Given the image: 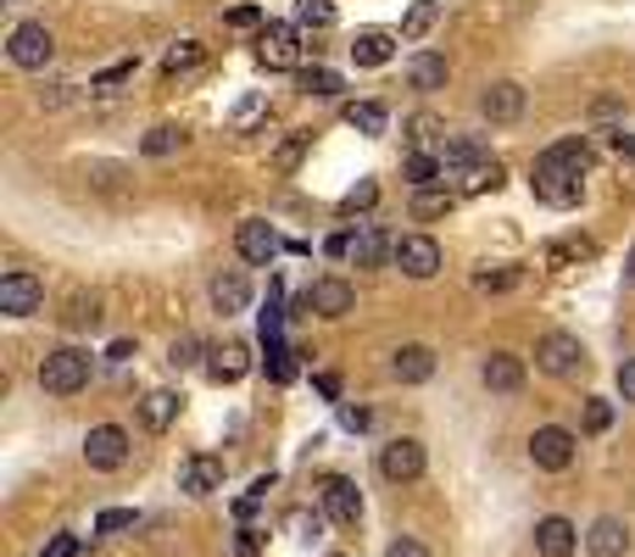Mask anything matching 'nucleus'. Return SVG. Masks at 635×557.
<instances>
[{
	"mask_svg": "<svg viewBox=\"0 0 635 557\" xmlns=\"http://www.w3.org/2000/svg\"><path fill=\"white\" fill-rule=\"evenodd\" d=\"M529 190H535V201H547V207L569 212V207H580V196H585V173H580V167H569L558 151H547V156H535Z\"/></svg>",
	"mask_w": 635,
	"mask_h": 557,
	"instance_id": "1",
	"label": "nucleus"
},
{
	"mask_svg": "<svg viewBox=\"0 0 635 557\" xmlns=\"http://www.w3.org/2000/svg\"><path fill=\"white\" fill-rule=\"evenodd\" d=\"M40 385H45L51 396H78V391L89 385V351H78V346H56V351H45V362H40Z\"/></svg>",
	"mask_w": 635,
	"mask_h": 557,
	"instance_id": "2",
	"label": "nucleus"
},
{
	"mask_svg": "<svg viewBox=\"0 0 635 557\" xmlns=\"http://www.w3.org/2000/svg\"><path fill=\"white\" fill-rule=\"evenodd\" d=\"M535 362H540V374H552V380H574L580 368H585V346L574 335L552 329V335L535 340Z\"/></svg>",
	"mask_w": 635,
	"mask_h": 557,
	"instance_id": "3",
	"label": "nucleus"
},
{
	"mask_svg": "<svg viewBox=\"0 0 635 557\" xmlns=\"http://www.w3.org/2000/svg\"><path fill=\"white\" fill-rule=\"evenodd\" d=\"M256 62L262 67H296L302 62V23H262L256 29Z\"/></svg>",
	"mask_w": 635,
	"mask_h": 557,
	"instance_id": "4",
	"label": "nucleus"
},
{
	"mask_svg": "<svg viewBox=\"0 0 635 557\" xmlns=\"http://www.w3.org/2000/svg\"><path fill=\"white\" fill-rule=\"evenodd\" d=\"M84 462H89L96 474L123 469V462H129V435H123L118 424H96V429L84 435Z\"/></svg>",
	"mask_w": 635,
	"mask_h": 557,
	"instance_id": "5",
	"label": "nucleus"
},
{
	"mask_svg": "<svg viewBox=\"0 0 635 557\" xmlns=\"http://www.w3.org/2000/svg\"><path fill=\"white\" fill-rule=\"evenodd\" d=\"M529 462H535V469H547V474H563L569 462H574V435L558 429V424L535 429V435H529Z\"/></svg>",
	"mask_w": 635,
	"mask_h": 557,
	"instance_id": "6",
	"label": "nucleus"
},
{
	"mask_svg": "<svg viewBox=\"0 0 635 557\" xmlns=\"http://www.w3.org/2000/svg\"><path fill=\"white\" fill-rule=\"evenodd\" d=\"M7 56L18 62V67H45L51 56H56V40H51V29L45 23H18L12 29V40H7Z\"/></svg>",
	"mask_w": 635,
	"mask_h": 557,
	"instance_id": "7",
	"label": "nucleus"
},
{
	"mask_svg": "<svg viewBox=\"0 0 635 557\" xmlns=\"http://www.w3.org/2000/svg\"><path fill=\"white\" fill-rule=\"evenodd\" d=\"M45 307V285H40V278L34 273H7V278H0V313H12V318H34Z\"/></svg>",
	"mask_w": 635,
	"mask_h": 557,
	"instance_id": "8",
	"label": "nucleus"
},
{
	"mask_svg": "<svg viewBox=\"0 0 635 557\" xmlns=\"http://www.w3.org/2000/svg\"><path fill=\"white\" fill-rule=\"evenodd\" d=\"M380 474H385L391 485H413V480L424 474V440H413V435L391 440V446L380 451Z\"/></svg>",
	"mask_w": 635,
	"mask_h": 557,
	"instance_id": "9",
	"label": "nucleus"
},
{
	"mask_svg": "<svg viewBox=\"0 0 635 557\" xmlns=\"http://www.w3.org/2000/svg\"><path fill=\"white\" fill-rule=\"evenodd\" d=\"M178 491H185V496H212V491H223V457H212V451L185 457V462H178Z\"/></svg>",
	"mask_w": 635,
	"mask_h": 557,
	"instance_id": "10",
	"label": "nucleus"
},
{
	"mask_svg": "<svg viewBox=\"0 0 635 557\" xmlns=\"http://www.w3.org/2000/svg\"><path fill=\"white\" fill-rule=\"evenodd\" d=\"M396 267L407 273V278H435L440 273V245L429 240V234H407V240H396Z\"/></svg>",
	"mask_w": 635,
	"mask_h": 557,
	"instance_id": "11",
	"label": "nucleus"
},
{
	"mask_svg": "<svg viewBox=\"0 0 635 557\" xmlns=\"http://www.w3.org/2000/svg\"><path fill=\"white\" fill-rule=\"evenodd\" d=\"M318 496H324V513H329L335 524H357V518H362V491H357L346 474H324V480H318Z\"/></svg>",
	"mask_w": 635,
	"mask_h": 557,
	"instance_id": "12",
	"label": "nucleus"
},
{
	"mask_svg": "<svg viewBox=\"0 0 635 557\" xmlns=\"http://www.w3.org/2000/svg\"><path fill=\"white\" fill-rule=\"evenodd\" d=\"M234 245H240V256H245V262L267 267V262L280 256V229L267 223V218H245V223H240V234H234Z\"/></svg>",
	"mask_w": 635,
	"mask_h": 557,
	"instance_id": "13",
	"label": "nucleus"
},
{
	"mask_svg": "<svg viewBox=\"0 0 635 557\" xmlns=\"http://www.w3.org/2000/svg\"><path fill=\"white\" fill-rule=\"evenodd\" d=\"M480 112H485L491 123H518V118H524V84H513V78H496V84H485V96H480Z\"/></svg>",
	"mask_w": 635,
	"mask_h": 557,
	"instance_id": "14",
	"label": "nucleus"
},
{
	"mask_svg": "<svg viewBox=\"0 0 635 557\" xmlns=\"http://www.w3.org/2000/svg\"><path fill=\"white\" fill-rule=\"evenodd\" d=\"M302 302H307V313H318V318H346V313L357 307V291L346 285V278H318Z\"/></svg>",
	"mask_w": 635,
	"mask_h": 557,
	"instance_id": "15",
	"label": "nucleus"
},
{
	"mask_svg": "<svg viewBox=\"0 0 635 557\" xmlns=\"http://www.w3.org/2000/svg\"><path fill=\"white\" fill-rule=\"evenodd\" d=\"M480 380H485V391H496V396H518V391H524V362H518L513 351H491V357L480 362Z\"/></svg>",
	"mask_w": 635,
	"mask_h": 557,
	"instance_id": "16",
	"label": "nucleus"
},
{
	"mask_svg": "<svg viewBox=\"0 0 635 557\" xmlns=\"http://www.w3.org/2000/svg\"><path fill=\"white\" fill-rule=\"evenodd\" d=\"M245 368H251V346H245V340H223V346L207 351V374H212L218 385L245 380Z\"/></svg>",
	"mask_w": 635,
	"mask_h": 557,
	"instance_id": "17",
	"label": "nucleus"
},
{
	"mask_svg": "<svg viewBox=\"0 0 635 557\" xmlns=\"http://www.w3.org/2000/svg\"><path fill=\"white\" fill-rule=\"evenodd\" d=\"M451 178H458V196H485V190H502V162L485 151V156H474L469 167H458V173H451Z\"/></svg>",
	"mask_w": 635,
	"mask_h": 557,
	"instance_id": "18",
	"label": "nucleus"
},
{
	"mask_svg": "<svg viewBox=\"0 0 635 557\" xmlns=\"http://www.w3.org/2000/svg\"><path fill=\"white\" fill-rule=\"evenodd\" d=\"M574 546H580V529H574L569 518L552 513V518L535 524V551H540V557H574Z\"/></svg>",
	"mask_w": 635,
	"mask_h": 557,
	"instance_id": "19",
	"label": "nucleus"
},
{
	"mask_svg": "<svg viewBox=\"0 0 635 557\" xmlns=\"http://www.w3.org/2000/svg\"><path fill=\"white\" fill-rule=\"evenodd\" d=\"M585 551H591V557H624V551H629V524L613 518V513L596 518L591 535H585Z\"/></svg>",
	"mask_w": 635,
	"mask_h": 557,
	"instance_id": "20",
	"label": "nucleus"
},
{
	"mask_svg": "<svg viewBox=\"0 0 635 557\" xmlns=\"http://www.w3.org/2000/svg\"><path fill=\"white\" fill-rule=\"evenodd\" d=\"M391 374H396L402 385H424V380L435 374V351H429V346H396Z\"/></svg>",
	"mask_w": 635,
	"mask_h": 557,
	"instance_id": "21",
	"label": "nucleus"
},
{
	"mask_svg": "<svg viewBox=\"0 0 635 557\" xmlns=\"http://www.w3.org/2000/svg\"><path fill=\"white\" fill-rule=\"evenodd\" d=\"M391 56H396V34H385V29H362L351 40V62L357 67H385Z\"/></svg>",
	"mask_w": 635,
	"mask_h": 557,
	"instance_id": "22",
	"label": "nucleus"
},
{
	"mask_svg": "<svg viewBox=\"0 0 635 557\" xmlns=\"http://www.w3.org/2000/svg\"><path fill=\"white\" fill-rule=\"evenodd\" d=\"M446 78H451V67H446L440 51H418V56L407 62V84H413V89H446Z\"/></svg>",
	"mask_w": 635,
	"mask_h": 557,
	"instance_id": "23",
	"label": "nucleus"
},
{
	"mask_svg": "<svg viewBox=\"0 0 635 557\" xmlns=\"http://www.w3.org/2000/svg\"><path fill=\"white\" fill-rule=\"evenodd\" d=\"M245 302H251V285H245V273H218L212 278V307L229 318V313H245Z\"/></svg>",
	"mask_w": 635,
	"mask_h": 557,
	"instance_id": "24",
	"label": "nucleus"
},
{
	"mask_svg": "<svg viewBox=\"0 0 635 557\" xmlns=\"http://www.w3.org/2000/svg\"><path fill=\"white\" fill-rule=\"evenodd\" d=\"M580 262H596V240H585V234H569V240H552L547 245V267H580Z\"/></svg>",
	"mask_w": 635,
	"mask_h": 557,
	"instance_id": "25",
	"label": "nucleus"
},
{
	"mask_svg": "<svg viewBox=\"0 0 635 557\" xmlns=\"http://www.w3.org/2000/svg\"><path fill=\"white\" fill-rule=\"evenodd\" d=\"M173 418H178V396H173V391H145V396H140V424H145V429L162 435Z\"/></svg>",
	"mask_w": 635,
	"mask_h": 557,
	"instance_id": "26",
	"label": "nucleus"
},
{
	"mask_svg": "<svg viewBox=\"0 0 635 557\" xmlns=\"http://www.w3.org/2000/svg\"><path fill=\"white\" fill-rule=\"evenodd\" d=\"M207 62V45L201 40H178L167 56H162V78H178V73H196Z\"/></svg>",
	"mask_w": 635,
	"mask_h": 557,
	"instance_id": "27",
	"label": "nucleus"
},
{
	"mask_svg": "<svg viewBox=\"0 0 635 557\" xmlns=\"http://www.w3.org/2000/svg\"><path fill=\"white\" fill-rule=\"evenodd\" d=\"M346 123H351L357 134L380 140V134H385V123H391V112H385L380 101H351V107H346Z\"/></svg>",
	"mask_w": 635,
	"mask_h": 557,
	"instance_id": "28",
	"label": "nucleus"
},
{
	"mask_svg": "<svg viewBox=\"0 0 635 557\" xmlns=\"http://www.w3.org/2000/svg\"><path fill=\"white\" fill-rule=\"evenodd\" d=\"M385 251H396V245H391V240L369 223V229L357 234V245H351V262H357V267H380V262H385Z\"/></svg>",
	"mask_w": 635,
	"mask_h": 557,
	"instance_id": "29",
	"label": "nucleus"
},
{
	"mask_svg": "<svg viewBox=\"0 0 635 557\" xmlns=\"http://www.w3.org/2000/svg\"><path fill=\"white\" fill-rule=\"evenodd\" d=\"M451 190H435V184H424V190H413V218H424V223H435V218H446L451 212Z\"/></svg>",
	"mask_w": 635,
	"mask_h": 557,
	"instance_id": "30",
	"label": "nucleus"
},
{
	"mask_svg": "<svg viewBox=\"0 0 635 557\" xmlns=\"http://www.w3.org/2000/svg\"><path fill=\"white\" fill-rule=\"evenodd\" d=\"M446 178V162L435 156V151H413L407 156V184H413V190H424V184H440Z\"/></svg>",
	"mask_w": 635,
	"mask_h": 557,
	"instance_id": "31",
	"label": "nucleus"
},
{
	"mask_svg": "<svg viewBox=\"0 0 635 557\" xmlns=\"http://www.w3.org/2000/svg\"><path fill=\"white\" fill-rule=\"evenodd\" d=\"M267 380H280V385H285V380H296V351H291V346H280L274 335H267Z\"/></svg>",
	"mask_w": 635,
	"mask_h": 557,
	"instance_id": "32",
	"label": "nucleus"
},
{
	"mask_svg": "<svg viewBox=\"0 0 635 557\" xmlns=\"http://www.w3.org/2000/svg\"><path fill=\"white\" fill-rule=\"evenodd\" d=\"M435 18H440L435 0H418V7H407V18H402V34H407V40H424V34L435 29Z\"/></svg>",
	"mask_w": 635,
	"mask_h": 557,
	"instance_id": "33",
	"label": "nucleus"
},
{
	"mask_svg": "<svg viewBox=\"0 0 635 557\" xmlns=\"http://www.w3.org/2000/svg\"><path fill=\"white\" fill-rule=\"evenodd\" d=\"M178 145H185V129H173V123H162V129H151V134L140 140L145 156H173Z\"/></svg>",
	"mask_w": 635,
	"mask_h": 557,
	"instance_id": "34",
	"label": "nucleus"
},
{
	"mask_svg": "<svg viewBox=\"0 0 635 557\" xmlns=\"http://www.w3.org/2000/svg\"><path fill=\"white\" fill-rule=\"evenodd\" d=\"M302 89H307V96H324V101H329V96H340L346 84H340V73H329V67H302Z\"/></svg>",
	"mask_w": 635,
	"mask_h": 557,
	"instance_id": "35",
	"label": "nucleus"
},
{
	"mask_svg": "<svg viewBox=\"0 0 635 557\" xmlns=\"http://www.w3.org/2000/svg\"><path fill=\"white\" fill-rule=\"evenodd\" d=\"M296 23L302 29H329L335 23V0H296Z\"/></svg>",
	"mask_w": 635,
	"mask_h": 557,
	"instance_id": "36",
	"label": "nucleus"
},
{
	"mask_svg": "<svg viewBox=\"0 0 635 557\" xmlns=\"http://www.w3.org/2000/svg\"><path fill=\"white\" fill-rule=\"evenodd\" d=\"M374 201H380V184H374V178H362V184H351V190L340 196V212H346V218H351V212H369Z\"/></svg>",
	"mask_w": 635,
	"mask_h": 557,
	"instance_id": "37",
	"label": "nucleus"
},
{
	"mask_svg": "<svg viewBox=\"0 0 635 557\" xmlns=\"http://www.w3.org/2000/svg\"><path fill=\"white\" fill-rule=\"evenodd\" d=\"M262 118H267V96H245V101L234 107V118H229V123H234V134H251Z\"/></svg>",
	"mask_w": 635,
	"mask_h": 557,
	"instance_id": "38",
	"label": "nucleus"
},
{
	"mask_svg": "<svg viewBox=\"0 0 635 557\" xmlns=\"http://www.w3.org/2000/svg\"><path fill=\"white\" fill-rule=\"evenodd\" d=\"M307 145H313V134H307V129H302V134H291V140L274 151V167H280V173H296V167H302V156H307Z\"/></svg>",
	"mask_w": 635,
	"mask_h": 557,
	"instance_id": "39",
	"label": "nucleus"
},
{
	"mask_svg": "<svg viewBox=\"0 0 635 557\" xmlns=\"http://www.w3.org/2000/svg\"><path fill=\"white\" fill-rule=\"evenodd\" d=\"M167 362H173V368H196V362H201V340H196V335H178V340L167 346Z\"/></svg>",
	"mask_w": 635,
	"mask_h": 557,
	"instance_id": "40",
	"label": "nucleus"
},
{
	"mask_svg": "<svg viewBox=\"0 0 635 557\" xmlns=\"http://www.w3.org/2000/svg\"><path fill=\"white\" fill-rule=\"evenodd\" d=\"M140 518H134V507H107L101 518H96V535H118V529H134Z\"/></svg>",
	"mask_w": 635,
	"mask_h": 557,
	"instance_id": "41",
	"label": "nucleus"
},
{
	"mask_svg": "<svg viewBox=\"0 0 635 557\" xmlns=\"http://www.w3.org/2000/svg\"><path fill=\"white\" fill-rule=\"evenodd\" d=\"M552 151H558V156H563L569 167H580V173H591V145H585V140H558Z\"/></svg>",
	"mask_w": 635,
	"mask_h": 557,
	"instance_id": "42",
	"label": "nucleus"
},
{
	"mask_svg": "<svg viewBox=\"0 0 635 557\" xmlns=\"http://www.w3.org/2000/svg\"><path fill=\"white\" fill-rule=\"evenodd\" d=\"M607 424H613V402L591 396V402H585V435H602Z\"/></svg>",
	"mask_w": 635,
	"mask_h": 557,
	"instance_id": "43",
	"label": "nucleus"
},
{
	"mask_svg": "<svg viewBox=\"0 0 635 557\" xmlns=\"http://www.w3.org/2000/svg\"><path fill=\"white\" fill-rule=\"evenodd\" d=\"M513 278H518L513 267H480L474 285H480V291H513Z\"/></svg>",
	"mask_w": 635,
	"mask_h": 557,
	"instance_id": "44",
	"label": "nucleus"
},
{
	"mask_svg": "<svg viewBox=\"0 0 635 557\" xmlns=\"http://www.w3.org/2000/svg\"><path fill=\"white\" fill-rule=\"evenodd\" d=\"M67 324H73V329H96V324H101V313H96V296H89V302L78 296V302H73V313H67Z\"/></svg>",
	"mask_w": 635,
	"mask_h": 557,
	"instance_id": "45",
	"label": "nucleus"
},
{
	"mask_svg": "<svg viewBox=\"0 0 635 557\" xmlns=\"http://www.w3.org/2000/svg\"><path fill=\"white\" fill-rule=\"evenodd\" d=\"M40 557H78V535H67V529H62V535H51Z\"/></svg>",
	"mask_w": 635,
	"mask_h": 557,
	"instance_id": "46",
	"label": "nucleus"
},
{
	"mask_svg": "<svg viewBox=\"0 0 635 557\" xmlns=\"http://www.w3.org/2000/svg\"><path fill=\"white\" fill-rule=\"evenodd\" d=\"M123 78H134V62H118V67H107V73H96V89H118Z\"/></svg>",
	"mask_w": 635,
	"mask_h": 557,
	"instance_id": "47",
	"label": "nucleus"
},
{
	"mask_svg": "<svg viewBox=\"0 0 635 557\" xmlns=\"http://www.w3.org/2000/svg\"><path fill=\"white\" fill-rule=\"evenodd\" d=\"M262 23H267V18H262L256 7H234V12H229V29H262Z\"/></svg>",
	"mask_w": 635,
	"mask_h": 557,
	"instance_id": "48",
	"label": "nucleus"
},
{
	"mask_svg": "<svg viewBox=\"0 0 635 557\" xmlns=\"http://www.w3.org/2000/svg\"><path fill=\"white\" fill-rule=\"evenodd\" d=\"M407 129H413V145H418V151H424V145H429V140L440 134V123H435V118H413Z\"/></svg>",
	"mask_w": 635,
	"mask_h": 557,
	"instance_id": "49",
	"label": "nucleus"
},
{
	"mask_svg": "<svg viewBox=\"0 0 635 557\" xmlns=\"http://www.w3.org/2000/svg\"><path fill=\"white\" fill-rule=\"evenodd\" d=\"M618 396H624V402H635V357H624V362H618Z\"/></svg>",
	"mask_w": 635,
	"mask_h": 557,
	"instance_id": "50",
	"label": "nucleus"
},
{
	"mask_svg": "<svg viewBox=\"0 0 635 557\" xmlns=\"http://www.w3.org/2000/svg\"><path fill=\"white\" fill-rule=\"evenodd\" d=\"M385 557H429V551H424L413 535H402V540H391V551H385Z\"/></svg>",
	"mask_w": 635,
	"mask_h": 557,
	"instance_id": "51",
	"label": "nucleus"
},
{
	"mask_svg": "<svg viewBox=\"0 0 635 557\" xmlns=\"http://www.w3.org/2000/svg\"><path fill=\"white\" fill-rule=\"evenodd\" d=\"M613 151H618V162H629V167H635V134H624V129H618V134H613Z\"/></svg>",
	"mask_w": 635,
	"mask_h": 557,
	"instance_id": "52",
	"label": "nucleus"
},
{
	"mask_svg": "<svg viewBox=\"0 0 635 557\" xmlns=\"http://www.w3.org/2000/svg\"><path fill=\"white\" fill-rule=\"evenodd\" d=\"M351 245H357V234H335V240H329V256H351Z\"/></svg>",
	"mask_w": 635,
	"mask_h": 557,
	"instance_id": "53",
	"label": "nucleus"
},
{
	"mask_svg": "<svg viewBox=\"0 0 635 557\" xmlns=\"http://www.w3.org/2000/svg\"><path fill=\"white\" fill-rule=\"evenodd\" d=\"M318 396H329V402H335V396H340V380H335V374H318Z\"/></svg>",
	"mask_w": 635,
	"mask_h": 557,
	"instance_id": "54",
	"label": "nucleus"
},
{
	"mask_svg": "<svg viewBox=\"0 0 635 557\" xmlns=\"http://www.w3.org/2000/svg\"><path fill=\"white\" fill-rule=\"evenodd\" d=\"M346 429H369V413H362V407H346Z\"/></svg>",
	"mask_w": 635,
	"mask_h": 557,
	"instance_id": "55",
	"label": "nucleus"
},
{
	"mask_svg": "<svg viewBox=\"0 0 635 557\" xmlns=\"http://www.w3.org/2000/svg\"><path fill=\"white\" fill-rule=\"evenodd\" d=\"M107 357H112V362H129V357H134V340H118V346H112Z\"/></svg>",
	"mask_w": 635,
	"mask_h": 557,
	"instance_id": "56",
	"label": "nucleus"
},
{
	"mask_svg": "<svg viewBox=\"0 0 635 557\" xmlns=\"http://www.w3.org/2000/svg\"><path fill=\"white\" fill-rule=\"evenodd\" d=\"M234 557H256V535H251V529L240 535V546H234Z\"/></svg>",
	"mask_w": 635,
	"mask_h": 557,
	"instance_id": "57",
	"label": "nucleus"
},
{
	"mask_svg": "<svg viewBox=\"0 0 635 557\" xmlns=\"http://www.w3.org/2000/svg\"><path fill=\"white\" fill-rule=\"evenodd\" d=\"M624 267H629V278H635V251H629V262H624Z\"/></svg>",
	"mask_w": 635,
	"mask_h": 557,
	"instance_id": "58",
	"label": "nucleus"
}]
</instances>
